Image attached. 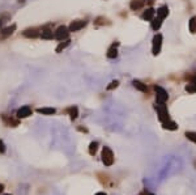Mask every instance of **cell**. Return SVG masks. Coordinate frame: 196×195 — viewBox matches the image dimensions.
Instances as JSON below:
<instances>
[{"label": "cell", "instance_id": "cell-18", "mask_svg": "<svg viewBox=\"0 0 196 195\" xmlns=\"http://www.w3.org/2000/svg\"><path fill=\"white\" fill-rule=\"evenodd\" d=\"M37 111L39 113V114H45V115L55 114V109L54 108H39V109H37Z\"/></svg>", "mask_w": 196, "mask_h": 195}, {"label": "cell", "instance_id": "cell-12", "mask_svg": "<svg viewBox=\"0 0 196 195\" xmlns=\"http://www.w3.org/2000/svg\"><path fill=\"white\" fill-rule=\"evenodd\" d=\"M118 46H119V43H112V46L109 49V51H107V58H110V59H114V58H116L118 56Z\"/></svg>", "mask_w": 196, "mask_h": 195}, {"label": "cell", "instance_id": "cell-14", "mask_svg": "<svg viewBox=\"0 0 196 195\" xmlns=\"http://www.w3.org/2000/svg\"><path fill=\"white\" fill-rule=\"evenodd\" d=\"M162 127L165 128V130H171V131H174V130L178 128V124H176L175 122H173V121H170V119H167V121L162 122Z\"/></svg>", "mask_w": 196, "mask_h": 195}, {"label": "cell", "instance_id": "cell-13", "mask_svg": "<svg viewBox=\"0 0 196 195\" xmlns=\"http://www.w3.org/2000/svg\"><path fill=\"white\" fill-rule=\"evenodd\" d=\"M144 4H145L144 0H131L130 7H131L132 11H137V9L143 8V7H144Z\"/></svg>", "mask_w": 196, "mask_h": 195}, {"label": "cell", "instance_id": "cell-25", "mask_svg": "<svg viewBox=\"0 0 196 195\" xmlns=\"http://www.w3.org/2000/svg\"><path fill=\"white\" fill-rule=\"evenodd\" d=\"M186 137L188 140H191L192 143H196V132H194V131H187Z\"/></svg>", "mask_w": 196, "mask_h": 195}, {"label": "cell", "instance_id": "cell-27", "mask_svg": "<svg viewBox=\"0 0 196 195\" xmlns=\"http://www.w3.org/2000/svg\"><path fill=\"white\" fill-rule=\"evenodd\" d=\"M5 152V144L3 140H0V153H4Z\"/></svg>", "mask_w": 196, "mask_h": 195}, {"label": "cell", "instance_id": "cell-7", "mask_svg": "<svg viewBox=\"0 0 196 195\" xmlns=\"http://www.w3.org/2000/svg\"><path fill=\"white\" fill-rule=\"evenodd\" d=\"M16 30V25H12V26L8 28H4V29H0V41H3L5 38H8L9 35L13 34V31Z\"/></svg>", "mask_w": 196, "mask_h": 195}, {"label": "cell", "instance_id": "cell-21", "mask_svg": "<svg viewBox=\"0 0 196 195\" xmlns=\"http://www.w3.org/2000/svg\"><path fill=\"white\" fill-rule=\"evenodd\" d=\"M188 28H189L191 33H196V16L191 17V20L188 22Z\"/></svg>", "mask_w": 196, "mask_h": 195}, {"label": "cell", "instance_id": "cell-24", "mask_svg": "<svg viewBox=\"0 0 196 195\" xmlns=\"http://www.w3.org/2000/svg\"><path fill=\"white\" fill-rule=\"evenodd\" d=\"M186 91L188 92V93H196V83H189V84H187L186 85Z\"/></svg>", "mask_w": 196, "mask_h": 195}, {"label": "cell", "instance_id": "cell-6", "mask_svg": "<svg viewBox=\"0 0 196 195\" xmlns=\"http://www.w3.org/2000/svg\"><path fill=\"white\" fill-rule=\"evenodd\" d=\"M86 25V21H84V20H76V21H72L71 22V25H69V28H68V30L69 31H79V30H81L84 26Z\"/></svg>", "mask_w": 196, "mask_h": 195}, {"label": "cell", "instance_id": "cell-22", "mask_svg": "<svg viewBox=\"0 0 196 195\" xmlns=\"http://www.w3.org/2000/svg\"><path fill=\"white\" fill-rule=\"evenodd\" d=\"M97 149H98V143H97V142H92V143H90V146H89V153H90L92 156H93V155H96Z\"/></svg>", "mask_w": 196, "mask_h": 195}, {"label": "cell", "instance_id": "cell-9", "mask_svg": "<svg viewBox=\"0 0 196 195\" xmlns=\"http://www.w3.org/2000/svg\"><path fill=\"white\" fill-rule=\"evenodd\" d=\"M25 37H28V38H35V37L38 35H41V31L38 30L37 28H30V29H26V30H24V33H22Z\"/></svg>", "mask_w": 196, "mask_h": 195}, {"label": "cell", "instance_id": "cell-20", "mask_svg": "<svg viewBox=\"0 0 196 195\" xmlns=\"http://www.w3.org/2000/svg\"><path fill=\"white\" fill-rule=\"evenodd\" d=\"M67 111H68V114H69V117H71L72 121L77 118V115H79V110H77V108H76V106H72V108H69Z\"/></svg>", "mask_w": 196, "mask_h": 195}, {"label": "cell", "instance_id": "cell-26", "mask_svg": "<svg viewBox=\"0 0 196 195\" xmlns=\"http://www.w3.org/2000/svg\"><path fill=\"white\" fill-rule=\"evenodd\" d=\"M119 85V81L118 80H114L110 83V85H107V91H112V89H115V88H118Z\"/></svg>", "mask_w": 196, "mask_h": 195}, {"label": "cell", "instance_id": "cell-11", "mask_svg": "<svg viewBox=\"0 0 196 195\" xmlns=\"http://www.w3.org/2000/svg\"><path fill=\"white\" fill-rule=\"evenodd\" d=\"M41 38L42 39H52L54 38V34H52V30L50 29V25H47V26H45L42 29Z\"/></svg>", "mask_w": 196, "mask_h": 195}, {"label": "cell", "instance_id": "cell-2", "mask_svg": "<svg viewBox=\"0 0 196 195\" xmlns=\"http://www.w3.org/2000/svg\"><path fill=\"white\" fill-rule=\"evenodd\" d=\"M102 162L106 166H111L114 164V153L109 147H103L102 149Z\"/></svg>", "mask_w": 196, "mask_h": 195}, {"label": "cell", "instance_id": "cell-28", "mask_svg": "<svg viewBox=\"0 0 196 195\" xmlns=\"http://www.w3.org/2000/svg\"><path fill=\"white\" fill-rule=\"evenodd\" d=\"M4 22H5V21L3 20V18H0V29H2V28H3V25H4Z\"/></svg>", "mask_w": 196, "mask_h": 195}, {"label": "cell", "instance_id": "cell-32", "mask_svg": "<svg viewBox=\"0 0 196 195\" xmlns=\"http://www.w3.org/2000/svg\"><path fill=\"white\" fill-rule=\"evenodd\" d=\"M147 195H153V194H147Z\"/></svg>", "mask_w": 196, "mask_h": 195}, {"label": "cell", "instance_id": "cell-23", "mask_svg": "<svg viewBox=\"0 0 196 195\" xmlns=\"http://www.w3.org/2000/svg\"><path fill=\"white\" fill-rule=\"evenodd\" d=\"M69 42H71V41H69V39H66V41H62V43H60V45L58 46V47H56V53H60L62 51V50H64L67 46H69Z\"/></svg>", "mask_w": 196, "mask_h": 195}, {"label": "cell", "instance_id": "cell-31", "mask_svg": "<svg viewBox=\"0 0 196 195\" xmlns=\"http://www.w3.org/2000/svg\"><path fill=\"white\" fill-rule=\"evenodd\" d=\"M96 195H106V194H105V193H97Z\"/></svg>", "mask_w": 196, "mask_h": 195}, {"label": "cell", "instance_id": "cell-15", "mask_svg": "<svg viewBox=\"0 0 196 195\" xmlns=\"http://www.w3.org/2000/svg\"><path fill=\"white\" fill-rule=\"evenodd\" d=\"M167 15H169V8H167V5H162V7H160L158 9H157V16H158L160 18H165V17H167Z\"/></svg>", "mask_w": 196, "mask_h": 195}, {"label": "cell", "instance_id": "cell-4", "mask_svg": "<svg viewBox=\"0 0 196 195\" xmlns=\"http://www.w3.org/2000/svg\"><path fill=\"white\" fill-rule=\"evenodd\" d=\"M161 46H162V34L158 33L153 37V45H152V53H153V55L160 54Z\"/></svg>", "mask_w": 196, "mask_h": 195}, {"label": "cell", "instance_id": "cell-33", "mask_svg": "<svg viewBox=\"0 0 196 195\" xmlns=\"http://www.w3.org/2000/svg\"><path fill=\"white\" fill-rule=\"evenodd\" d=\"M5 195H11V194H5Z\"/></svg>", "mask_w": 196, "mask_h": 195}, {"label": "cell", "instance_id": "cell-1", "mask_svg": "<svg viewBox=\"0 0 196 195\" xmlns=\"http://www.w3.org/2000/svg\"><path fill=\"white\" fill-rule=\"evenodd\" d=\"M154 91H156V100H157V104H166V101L169 100V94L167 92L163 89L162 86L156 85L154 86Z\"/></svg>", "mask_w": 196, "mask_h": 195}, {"label": "cell", "instance_id": "cell-3", "mask_svg": "<svg viewBox=\"0 0 196 195\" xmlns=\"http://www.w3.org/2000/svg\"><path fill=\"white\" fill-rule=\"evenodd\" d=\"M68 35H69L68 28H66V26H59L58 29L55 30L54 38L58 39V41H66V39H68Z\"/></svg>", "mask_w": 196, "mask_h": 195}, {"label": "cell", "instance_id": "cell-5", "mask_svg": "<svg viewBox=\"0 0 196 195\" xmlns=\"http://www.w3.org/2000/svg\"><path fill=\"white\" fill-rule=\"evenodd\" d=\"M156 109L157 111H158V118H160V121L161 122H165L169 119V111H167V108H166V105L165 104H158L156 106Z\"/></svg>", "mask_w": 196, "mask_h": 195}, {"label": "cell", "instance_id": "cell-30", "mask_svg": "<svg viewBox=\"0 0 196 195\" xmlns=\"http://www.w3.org/2000/svg\"><path fill=\"white\" fill-rule=\"evenodd\" d=\"M192 81H194V83H196V75H195V76H192Z\"/></svg>", "mask_w": 196, "mask_h": 195}, {"label": "cell", "instance_id": "cell-8", "mask_svg": "<svg viewBox=\"0 0 196 195\" xmlns=\"http://www.w3.org/2000/svg\"><path fill=\"white\" fill-rule=\"evenodd\" d=\"M31 113H33V110H31L29 106H22V108H20L17 110V117L20 119H24V118H28L31 115Z\"/></svg>", "mask_w": 196, "mask_h": 195}, {"label": "cell", "instance_id": "cell-16", "mask_svg": "<svg viewBox=\"0 0 196 195\" xmlns=\"http://www.w3.org/2000/svg\"><path fill=\"white\" fill-rule=\"evenodd\" d=\"M134 86L136 88L137 91H140L143 93H147L148 92V86L145 85L144 83H141V81H139V80H134Z\"/></svg>", "mask_w": 196, "mask_h": 195}, {"label": "cell", "instance_id": "cell-29", "mask_svg": "<svg viewBox=\"0 0 196 195\" xmlns=\"http://www.w3.org/2000/svg\"><path fill=\"white\" fill-rule=\"evenodd\" d=\"M4 191V185H2V183H0V194H2Z\"/></svg>", "mask_w": 196, "mask_h": 195}, {"label": "cell", "instance_id": "cell-10", "mask_svg": "<svg viewBox=\"0 0 196 195\" xmlns=\"http://www.w3.org/2000/svg\"><path fill=\"white\" fill-rule=\"evenodd\" d=\"M154 15H156V11L153 8H148L144 11V13L141 15V18L145 21H152L154 18Z\"/></svg>", "mask_w": 196, "mask_h": 195}, {"label": "cell", "instance_id": "cell-19", "mask_svg": "<svg viewBox=\"0 0 196 195\" xmlns=\"http://www.w3.org/2000/svg\"><path fill=\"white\" fill-rule=\"evenodd\" d=\"M3 119H4V122L7 123L8 126H11V127H16V126L18 124V121L17 119H13V118H8L5 114H3Z\"/></svg>", "mask_w": 196, "mask_h": 195}, {"label": "cell", "instance_id": "cell-17", "mask_svg": "<svg viewBox=\"0 0 196 195\" xmlns=\"http://www.w3.org/2000/svg\"><path fill=\"white\" fill-rule=\"evenodd\" d=\"M150 22H152V29L157 31V30L161 28V25H162V18H160L158 16H157V17H154Z\"/></svg>", "mask_w": 196, "mask_h": 195}]
</instances>
